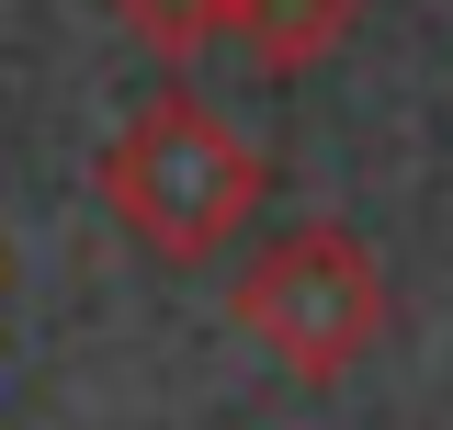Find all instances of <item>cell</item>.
I'll list each match as a JSON object with an SVG mask.
<instances>
[{
    "mask_svg": "<svg viewBox=\"0 0 453 430\" xmlns=\"http://www.w3.org/2000/svg\"><path fill=\"white\" fill-rule=\"evenodd\" d=\"M261 193H273V159L204 91H181V80L148 91V103L113 125V148H103V215L170 272L216 261L226 238L261 215Z\"/></svg>",
    "mask_w": 453,
    "mask_h": 430,
    "instance_id": "obj_1",
    "label": "cell"
},
{
    "mask_svg": "<svg viewBox=\"0 0 453 430\" xmlns=\"http://www.w3.org/2000/svg\"><path fill=\"white\" fill-rule=\"evenodd\" d=\"M226 318L250 328L295 385H340V374H363L374 340H386V261L340 215H295V227H273L238 261Z\"/></svg>",
    "mask_w": 453,
    "mask_h": 430,
    "instance_id": "obj_2",
    "label": "cell"
},
{
    "mask_svg": "<svg viewBox=\"0 0 453 430\" xmlns=\"http://www.w3.org/2000/svg\"><path fill=\"white\" fill-rule=\"evenodd\" d=\"M226 35L261 57L273 80H306V68H329L363 35V0H226Z\"/></svg>",
    "mask_w": 453,
    "mask_h": 430,
    "instance_id": "obj_3",
    "label": "cell"
},
{
    "mask_svg": "<svg viewBox=\"0 0 453 430\" xmlns=\"http://www.w3.org/2000/svg\"><path fill=\"white\" fill-rule=\"evenodd\" d=\"M113 23L159 57V68H193V57L226 35V0H113Z\"/></svg>",
    "mask_w": 453,
    "mask_h": 430,
    "instance_id": "obj_4",
    "label": "cell"
},
{
    "mask_svg": "<svg viewBox=\"0 0 453 430\" xmlns=\"http://www.w3.org/2000/svg\"><path fill=\"white\" fill-rule=\"evenodd\" d=\"M0 283H12V261H0Z\"/></svg>",
    "mask_w": 453,
    "mask_h": 430,
    "instance_id": "obj_5",
    "label": "cell"
}]
</instances>
